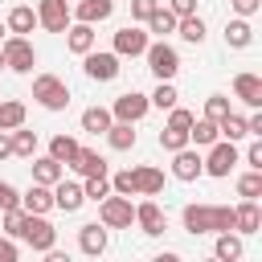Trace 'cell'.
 <instances>
[{
    "instance_id": "1",
    "label": "cell",
    "mask_w": 262,
    "mask_h": 262,
    "mask_svg": "<svg viewBox=\"0 0 262 262\" xmlns=\"http://www.w3.org/2000/svg\"><path fill=\"white\" fill-rule=\"evenodd\" d=\"M20 242H29V250H37V254H49L53 246H57V229L45 221V213H25V221H20V233H16Z\"/></svg>"
},
{
    "instance_id": "2",
    "label": "cell",
    "mask_w": 262,
    "mask_h": 262,
    "mask_svg": "<svg viewBox=\"0 0 262 262\" xmlns=\"http://www.w3.org/2000/svg\"><path fill=\"white\" fill-rule=\"evenodd\" d=\"M0 53H4V70H16V74H33V66H37V49H33V41L29 37H4L0 41Z\"/></svg>"
},
{
    "instance_id": "3",
    "label": "cell",
    "mask_w": 262,
    "mask_h": 262,
    "mask_svg": "<svg viewBox=\"0 0 262 262\" xmlns=\"http://www.w3.org/2000/svg\"><path fill=\"white\" fill-rule=\"evenodd\" d=\"M33 98H37L45 111H66V106H70V86H66L57 74H37V78H33Z\"/></svg>"
},
{
    "instance_id": "4",
    "label": "cell",
    "mask_w": 262,
    "mask_h": 262,
    "mask_svg": "<svg viewBox=\"0 0 262 262\" xmlns=\"http://www.w3.org/2000/svg\"><path fill=\"white\" fill-rule=\"evenodd\" d=\"M98 221H102L106 229H131V221H135L131 196H119V192L102 196V201H98Z\"/></svg>"
},
{
    "instance_id": "5",
    "label": "cell",
    "mask_w": 262,
    "mask_h": 262,
    "mask_svg": "<svg viewBox=\"0 0 262 262\" xmlns=\"http://www.w3.org/2000/svg\"><path fill=\"white\" fill-rule=\"evenodd\" d=\"M143 57H147V70L160 78V82H172L176 78V70H180V53L168 45V41H147V49H143Z\"/></svg>"
},
{
    "instance_id": "6",
    "label": "cell",
    "mask_w": 262,
    "mask_h": 262,
    "mask_svg": "<svg viewBox=\"0 0 262 262\" xmlns=\"http://www.w3.org/2000/svg\"><path fill=\"white\" fill-rule=\"evenodd\" d=\"M82 61H86V78H94V82H115L119 78V53L111 49V53H98V49H90V53H82Z\"/></svg>"
},
{
    "instance_id": "7",
    "label": "cell",
    "mask_w": 262,
    "mask_h": 262,
    "mask_svg": "<svg viewBox=\"0 0 262 262\" xmlns=\"http://www.w3.org/2000/svg\"><path fill=\"white\" fill-rule=\"evenodd\" d=\"M147 111H151V102H147V94H139V90H127V94H119V98L111 102V115H115L119 123H139Z\"/></svg>"
},
{
    "instance_id": "8",
    "label": "cell",
    "mask_w": 262,
    "mask_h": 262,
    "mask_svg": "<svg viewBox=\"0 0 262 262\" xmlns=\"http://www.w3.org/2000/svg\"><path fill=\"white\" fill-rule=\"evenodd\" d=\"M201 164H205L209 176H229V168L237 164V147H233L229 139H213V143H209V156H205Z\"/></svg>"
},
{
    "instance_id": "9",
    "label": "cell",
    "mask_w": 262,
    "mask_h": 262,
    "mask_svg": "<svg viewBox=\"0 0 262 262\" xmlns=\"http://www.w3.org/2000/svg\"><path fill=\"white\" fill-rule=\"evenodd\" d=\"M70 0H41L37 4V25L49 29V33H66L70 29Z\"/></svg>"
},
{
    "instance_id": "10",
    "label": "cell",
    "mask_w": 262,
    "mask_h": 262,
    "mask_svg": "<svg viewBox=\"0 0 262 262\" xmlns=\"http://www.w3.org/2000/svg\"><path fill=\"white\" fill-rule=\"evenodd\" d=\"M143 49H147V33L139 25H123L115 33V53L119 57H143Z\"/></svg>"
},
{
    "instance_id": "11",
    "label": "cell",
    "mask_w": 262,
    "mask_h": 262,
    "mask_svg": "<svg viewBox=\"0 0 262 262\" xmlns=\"http://www.w3.org/2000/svg\"><path fill=\"white\" fill-rule=\"evenodd\" d=\"M135 225H139L147 237H160V233L168 229V217H164V209H160L156 201H139V205H135Z\"/></svg>"
},
{
    "instance_id": "12",
    "label": "cell",
    "mask_w": 262,
    "mask_h": 262,
    "mask_svg": "<svg viewBox=\"0 0 262 262\" xmlns=\"http://www.w3.org/2000/svg\"><path fill=\"white\" fill-rule=\"evenodd\" d=\"M86 205V192H82V184H74V180H57L53 184V209H61V213H78Z\"/></svg>"
},
{
    "instance_id": "13",
    "label": "cell",
    "mask_w": 262,
    "mask_h": 262,
    "mask_svg": "<svg viewBox=\"0 0 262 262\" xmlns=\"http://www.w3.org/2000/svg\"><path fill=\"white\" fill-rule=\"evenodd\" d=\"M205 172V164H201V151H192V147H180V151H172V176L176 180H196Z\"/></svg>"
},
{
    "instance_id": "14",
    "label": "cell",
    "mask_w": 262,
    "mask_h": 262,
    "mask_svg": "<svg viewBox=\"0 0 262 262\" xmlns=\"http://www.w3.org/2000/svg\"><path fill=\"white\" fill-rule=\"evenodd\" d=\"M258 229H262V209L258 201L242 196V205L233 209V233H258Z\"/></svg>"
},
{
    "instance_id": "15",
    "label": "cell",
    "mask_w": 262,
    "mask_h": 262,
    "mask_svg": "<svg viewBox=\"0 0 262 262\" xmlns=\"http://www.w3.org/2000/svg\"><path fill=\"white\" fill-rule=\"evenodd\" d=\"M82 25H98V20H106L111 12H115V0H74V8H70Z\"/></svg>"
},
{
    "instance_id": "16",
    "label": "cell",
    "mask_w": 262,
    "mask_h": 262,
    "mask_svg": "<svg viewBox=\"0 0 262 262\" xmlns=\"http://www.w3.org/2000/svg\"><path fill=\"white\" fill-rule=\"evenodd\" d=\"M160 192H164V172L151 164H139L135 168V196H160Z\"/></svg>"
},
{
    "instance_id": "17",
    "label": "cell",
    "mask_w": 262,
    "mask_h": 262,
    "mask_svg": "<svg viewBox=\"0 0 262 262\" xmlns=\"http://www.w3.org/2000/svg\"><path fill=\"white\" fill-rule=\"evenodd\" d=\"M78 250L90 254V258H98V254L106 250V225H98V221L82 225V229H78Z\"/></svg>"
},
{
    "instance_id": "18",
    "label": "cell",
    "mask_w": 262,
    "mask_h": 262,
    "mask_svg": "<svg viewBox=\"0 0 262 262\" xmlns=\"http://www.w3.org/2000/svg\"><path fill=\"white\" fill-rule=\"evenodd\" d=\"M66 168H74L78 176H106V160H102L98 151H90V147H78V156H74Z\"/></svg>"
},
{
    "instance_id": "19",
    "label": "cell",
    "mask_w": 262,
    "mask_h": 262,
    "mask_svg": "<svg viewBox=\"0 0 262 262\" xmlns=\"http://www.w3.org/2000/svg\"><path fill=\"white\" fill-rule=\"evenodd\" d=\"M184 229L196 233H213V205H184Z\"/></svg>"
},
{
    "instance_id": "20",
    "label": "cell",
    "mask_w": 262,
    "mask_h": 262,
    "mask_svg": "<svg viewBox=\"0 0 262 262\" xmlns=\"http://www.w3.org/2000/svg\"><path fill=\"white\" fill-rule=\"evenodd\" d=\"M233 94H237L246 106H262V78H258V74H237V78H233Z\"/></svg>"
},
{
    "instance_id": "21",
    "label": "cell",
    "mask_w": 262,
    "mask_h": 262,
    "mask_svg": "<svg viewBox=\"0 0 262 262\" xmlns=\"http://www.w3.org/2000/svg\"><path fill=\"white\" fill-rule=\"evenodd\" d=\"M20 209H25V213H49V209H53V188L33 180V188L20 196Z\"/></svg>"
},
{
    "instance_id": "22",
    "label": "cell",
    "mask_w": 262,
    "mask_h": 262,
    "mask_svg": "<svg viewBox=\"0 0 262 262\" xmlns=\"http://www.w3.org/2000/svg\"><path fill=\"white\" fill-rule=\"evenodd\" d=\"M66 45H70V53H78V57L90 53V49H94V25H82V20L70 25V29H66Z\"/></svg>"
},
{
    "instance_id": "23",
    "label": "cell",
    "mask_w": 262,
    "mask_h": 262,
    "mask_svg": "<svg viewBox=\"0 0 262 262\" xmlns=\"http://www.w3.org/2000/svg\"><path fill=\"white\" fill-rule=\"evenodd\" d=\"M61 176H66V164H57L53 156H41V160H33V180H37V184H49V188H53Z\"/></svg>"
},
{
    "instance_id": "24",
    "label": "cell",
    "mask_w": 262,
    "mask_h": 262,
    "mask_svg": "<svg viewBox=\"0 0 262 262\" xmlns=\"http://www.w3.org/2000/svg\"><path fill=\"white\" fill-rule=\"evenodd\" d=\"M8 33H16V37H25V33H33L37 29V12L29 8V4H16L12 12H8V25H4Z\"/></svg>"
},
{
    "instance_id": "25",
    "label": "cell",
    "mask_w": 262,
    "mask_h": 262,
    "mask_svg": "<svg viewBox=\"0 0 262 262\" xmlns=\"http://www.w3.org/2000/svg\"><path fill=\"white\" fill-rule=\"evenodd\" d=\"M111 123H115V115L106 106H86L82 111V131H90V135H106Z\"/></svg>"
},
{
    "instance_id": "26",
    "label": "cell",
    "mask_w": 262,
    "mask_h": 262,
    "mask_svg": "<svg viewBox=\"0 0 262 262\" xmlns=\"http://www.w3.org/2000/svg\"><path fill=\"white\" fill-rule=\"evenodd\" d=\"M176 20H180V16H176L168 4H160V8H156L147 20H143V25H147V33H160V37H168V33H176Z\"/></svg>"
},
{
    "instance_id": "27",
    "label": "cell",
    "mask_w": 262,
    "mask_h": 262,
    "mask_svg": "<svg viewBox=\"0 0 262 262\" xmlns=\"http://www.w3.org/2000/svg\"><path fill=\"white\" fill-rule=\"evenodd\" d=\"M250 41H254V29H250L246 16H237V20L225 25V45H229V49H246Z\"/></svg>"
},
{
    "instance_id": "28",
    "label": "cell",
    "mask_w": 262,
    "mask_h": 262,
    "mask_svg": "<svg viewBox=\"0 0 262 262\" xmlns=\"http://www.w3.org/2000/svg\"><path fill=\"white\" fill-rule=\"evenodd\" d=\"M131 127H135V123H119V119H115V123L106 127V143H111L115 151H131V147H135V131H131Z\"/></svg>"
},
{
    "instance_id": "29",
    "label": "cell",
    "mask_w": 262,
    "mask_h": 262,
    "mask_svg": "<svg viewBox=\"0 0 262 262\" xmlns=\"http://www.w3.org/2000/svg\"><path fill=\"white\" fill-rule=\"evenodd\" d=\"M217 135H221V139H229V143H237V139H246L250 131H246V119L229 111V115H221V119H217Z\"/></svg>"
},
{
    "instance_id": "30",
    "label": "cell",
    "mask_w": 262,
    "mask_h": 262,
    "mask_svg": "<svg viewBox=\"0 0 262 262\" xmlns=\"http://www.w3.org/2000/svg\"><path fill=\"white\" fill-rule=\"evenodd\" d=\"M12 156H20V160L37 156V131H25V123L12 127Z\"/></svg>"
},
{
    "instance_id": "31",
    "label": "cell",
    "mask_w": 262,
    "mask_h": 262,
    "mask_svg": "<svg viewBox=\"0 0 262 262\" xmlns=\"http://www.w3.org/2000/svg\"><path fill=\"white\" fill-rule=\"evenodd\" d=\"M213 254H217L221 262H237V258H242V237H237L233 229L217 233V246H213Z\"/></svg>"
},
{
    "instance_id": "32",
    "label": "cell",
    "mask_w": 262,
    "mask_h": 262,
    "mask_svg": "<svg viewBox=\"0 0 262 262\" xmlns=\"http://www.w3.org/2000/svg\"><path fill=\"white\" fill-rule=\"evenodd\" d=\"M213 139H221V135H217V123H213V119H192V127H188V143L209 147Z\"/></svg>"
},
{
    "instance_id": "33",
    "label": "cell",
    "mask_w": 262,
    "mask_h": 262,
    "mask_svg": "<svg viewBox=\"0 0 262 262\" xmlns=\"http://www.w3.org/2000/svg\"><path fill=\"white\" fill-rule=\"evenodd\" d=\"M78 147H82V143H78L74 135H53V139H49V156H53L57 164H70V160L78 156Z\"/></svg>"
},
{
    "instance_id": "34",
    "label": "cell",
    "mask_w": 262,
    "mask_h": 262,
    "mask_svg": "<svg viewBox=\"0 0 262 262\" xmlns=\"http://www.w3.org/2000/svg\"><path fill=\"white\" fill-rule=\"evenodd\" d=\"M176 33H180L184 41L201 45V41H205V20H201L196 12H188V16H180V20H176Z\"/></svg>"
},
{
    "instance_id": "35",
    "label": "cell",
    "mask_w": 262,
    "mask_h": 262,
    "mask_svg": "<svg viewBox=\"0 0 262 262\" xmlns=\"http://www.w3.org/2000/svg\"><path fill=\"white\" fill-rule=\"evenodd\" d=\"M20 123H25V102H20V98L0 102V131H12V127H20Z\"/></svg>"
},
{
    "instance_id": "36",
    "label": "cell",
    "mask_w": 262,
    "mask_h": 262,
    "mask_svg": "<svg viewBox=\"0 0 262 262\" xmlns=\"http://www.w3.org/2000/svg\"><path fill=\"white\" fill-rule=\"evenodd\" d=\"M237 196H250V201L262 196V172H258V168H250V172L237 180Z\"/></svg>"
},
{
    "instance_id": "37",
    "label": "cell",
    "mask_w": 262,
    "mask_h": 262,
    "mask_svg": "<svg viewBox=\"0 0 262 262\" xmlns=\"http://www.w3.org/2000/svg\"><path fill=\"white\" fill-rule=\"evenodd\" d=\"M160 147L172 156V151H180V147H188V131H176V127H164L160 131Z\"/></svg>"
},
{
    "instance_id": "38",
    "label": "cell",
    "mask_w": 262,
    "mask_h": 262,
    "mask_svg": "<svg viewBox=\"0 0 262 262\" xmlns=\"http://www.w3.org/2000/svg\"><path fill=\"white\" fill-rule=\"evenodd\" d=\"M111 192H119V196H135V168L115 172V176H111Z\"/></svg>"
},
{
    "instance_id": "39",
    "label": "cell",
    "mask_w": 262,
    "mask_h": 262,
    "mask_svg": "<svg viewBox=\"0 0 262 262\" xmlns=\"http://www.w3.org/2000/svg\"><path fill=\"white\" fill-rule=\"evenodd\" d=\"M176 98H180V94H176V86H172V82H160V86H156V94H151L147 102H151V106H160V111H168V106H176Z\"/></svg>"
},
{
    "instance_id": "40",
    "label": "cell",
    "mask_w": 262,
    "mask_h": 262,
    "mask_svg": "<svg viewBox=\"0 0 262 262\" xmlns=\"http://www.w3.org/2000/svg\"><path fill=\"white\" fill-rule=\"evenodd\" d=\"M82 192H86V201H102V196H111V180L106 176H86Z\"/></svg>"
},
{
    "instance_id": "41",
    "label": "cell",
    "mask_w": 262,
    "mask_h": 262,
    "mask_svg": "<svg viewBox=\"0 0 262 262\" xmlns=\"http://www.w3.org/2000/svg\"><path fill=\"white\" fill-rule=\"evenodd\" d=\"M221 115H229V98H225V94H209V98H205V119L217 123Z\"/></svg>"
},
{
    "instance_id": "42",
    "label": "cell",
    "mask_w": 262,
    "mask_h": 262,
    "mask_svg": "<svg viewBox=\"0 0 262 262\" xmlns=\"http://www.w3.org/2000/svg\"><path fill=\"white\" fill-rule=\"evenodd\" d=\"M192 111H184V106H168V127H176V131H188L192 127Z\"/></svg>"
},
{
    "instance_id": "43",
    "label": "cell",
    "mask_w": 262,
    "mask_h": 262,
    "mask_svg": "<svg viewBox=\"0 0 262 262\" xmlns=\"http://www.w3.org/2000/svg\"><path fill=\"white\" fill-rule=\"evenodd\" d=\"M233 229V209L229 205H213V233H225Z\"/></svg>"
},
{
    "instance_id": "44",
    "label": "cell",
    "mask_w": 262,
    "mask_h": 262,
    "mask_svg": "<svg viewBox=\"0 0 262 262\" xmlns=\"http://www.w3.org/2000/svg\"><path fill=\"white\" fill-rule=\"evenodd\" d=\"M156 8H160V0H131V16L135 20H147Z\"/></svg>"
},
{
    "instance_id": "45",
    "label": "cell",
    "mask_w": 262,
    "mask_h": 262,
    "mask_svg": "<svg viewBox=\"0 0 262 262\" xmlns=\"http://www.w3.org/2000/svg\"><path fill=\"white\" fill-rule=\"evenodd\" d=\"M12 205H20V192H16L8 180H0V213H4V209H12Z\"/></svg>"
},
{
    "instance_id": "46",
    "label": "cell",
    "mask_w": 262,
    "mask_h": 262,
    "mask_svg": "<svg viewBox=\"0 0 262 262\" xmlns=\"http://www.w3.org/2000/svg\"><path fill=\"white\" fill-rule=\"evenodd\" d=\"M246 164H250V168H258V172H262V139H254V143H250V147H246Z\"/></svg>"
},
{
    "instance_id": "47",
    "label": "cell",
    "mask_w": 262,
    "mask_h": 262,
    "mask_svg": "<svg viewBox=\"0 0 262 262\" xmlns=\"http://www.w3.org/2000/svg\"><path fill=\"white\" fill-rule=\"evenodd\" d=\"M16 254H20V250H16V242L4 233V237H0V262H16Z\"/></svg>"
},
{
    "instance_id": "48",
    "label": "cell",
    "mask_w": 262,
    "mask_h": 262,
    "mask_svg": "<svg viewBox=\"0 0 262 262\" xmlns=\"http://www.w3.org/2000/svg\"><path fill=\"white\" fill-rule=\"evenodd\" d=\"M229 4H233V12H237V16H254L262 0H229Z\"/></svg>"
},
{
    "instance_id": "49",
    "label": "cell",
    "mask_w": 262,
    "mask_h": 262,
    "mask_svg": "<svg viewBox=\"0 0 262 262\" xmlns=\"http://www.w3.org/2000/svg\"><path fill=\"white\" fill-rule=\"evenodd\" d=\"M168 8L176 16H188V12H196V0H168Z\"/></svg>"
},
{
    "instance_id": "50",
    "label": "cell",
    "mask_w": 262,
    "mask_h": 262,
    "mask_svg": "<svg viewBox=\"0 0 262 262\" xmlns=\"http://www.w3.org/2000/svg\"><path fill=\"white\" fill-rule=\"evenodd\" d=\"M12 156V131H0V160Z\"/></svg>"
},
{
    "instance_id": "51",
    "label": "cell",
    "mask_w": 262,
    "mask_h": 262,
    "mask_svg": "<svg viewBox=\"0 0 262 262\" xmlns=\"http://www.w3.org/2000/svg\"><path fill=\"white\" fill-rule=\"evenodd\" d=\"M4 33H8V29H4V25H0V41H4Z\"/></svg>"
},
{
    "instance_id": "52",
    "label": "cell",
    "mask_w": 262,
    "mask_h": 262,
    "mask_svg": "<svg viewBox=\"0 0 262 262\" xmlns=\"http://www.w3.org/2000/svg\"><path fill=\"white\" fill-rule=\"evenodd\" d=\"M0 70H4V53H0Z\"/></svg>"
}]
</instances>
